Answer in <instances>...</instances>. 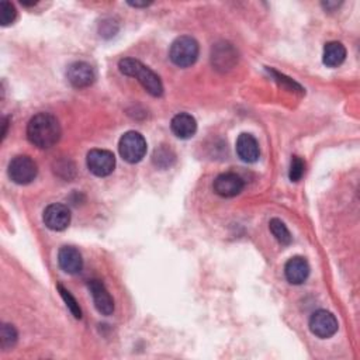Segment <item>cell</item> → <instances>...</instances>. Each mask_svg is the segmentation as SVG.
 I'll list each match as a JSON object with an SVG mask.
<instances>
[{
	"mask_svg": "<svg viewBox=\"0 0 360 360\" xmlns=\"http://www.w3.org/2000/svg\"><path fill=\"white\" fill-rule=\"evenodd\" d=\"M89 290L92 293L96 310L101 316H106V317L112 316L114 311V300L110 296V293L107 292L106 286L103 285L100 280L93 279L89 281Z\"/></svg>",
	"mask_w": 360,
	"mask_h": 360,
	"instance_id": "30bf717a",
	"label": "cell"
},
{
	"mask_svg": "<svg viewBox=\"0 0 360 360\" xmlns=\"http://www.w3.org/2000/svg\"><path fill=\"white\" fill-rule=\"evenodd\" d=\"M346 60V48L338 41H331L324 47L322 61L329 68H337Z\"/></svg>",
	"mask_w": 360,
	"mask_h": 360,
	"instance_id": "e0dca14e",
	"label": "cell"
},
{
	"mask_svg": "<svg viewBox=\"0 0 360 360\" xmlns=\"http://www.w3.org/2000/svg\"><path fill=\"white\" fill-rule=\"evenodd\" d=\"M17 342V331L10 324H2L0 328V345H2L3 350L12 349Z\"/></svg>",
	"mask_w": 360,
	"mask_h": 360,
	"instance_id": "d6986e66",
	"label": "cell"
},
{
	"mask_svg": "<svg viewBox=\"0 0 360 360\" xmlns=\"http://www.w3.org/2000/svg\"><path fill=\"white\" fill-rule=\"evenodd\" d=\"M60 268L68 274L79 273L83 268V259L81 252L73 246H62L58 252Z\"/></svg>",
	"mask_w": 360,
	"mask_h": 360,
	"instance_id": "4fadbf2b",
	"label": "cell"
},
{
	"mask_svg": "<svg viewBox=\"0 0 360 360\" xmlns=\"http://www.w3.org/2000/svg\"><path fill=\"white\" fill-rule=\"evenodd\" d=\"M198 42L193 37H179L176 38L169 51L170 61L180 68L192 66L198 58Z\"/></svg>",
	"mask_w": 360,
	"mask_h": 360,
	"instance_id": "3957f363",
	"label": "cell"
},
{
	"mask_svg": "<svg viewBox=\"0 0 360 360\" xmlns=\"http://www.w3.org/2000/svg\"><path fill=\"white\" fill-rule=\"evenodd\" d=\"M37 164L27 155H18L9 164V177L16 185H29L37 177Z\"/></svg>",
	"mask_w": 360,
	"mask_h": 360,
	"instance_id": "5b68a950",
	"label": "cell"
},
{
	"mask_svg": "<svg viewBox=\"0 0 360 360\" xmlns=\"http://www.w3.org/2000/svg\"><path fill=\"white\" fill-rule=\"evenodd\" d=\"M172 133L180 140H189L197 131V121L189 113H179L170 121Z\"/></svg>",
	"mask_w": 360,
	"mask_h": 360,
	"instance_id": "9a60e30c",
	"label": "cell"
},
{
	"mask_svg": "<svg viewBox=\"0 0 360 360\" xmlns=\"http://www.w3.org/2000/svg\"><path fill=\"white\" fill-rule=\"evenodd\" d=\"M128 5H130V6H134V8H146V6H149V3H138V2H128Z\"/></svg>",
	"mask_w": 360,
	"mask_h": 360,
	"instance_id": "cb8c5ba5",
	"label": "cell"
},
{
	"mask_svg": "<svg viewBox=\"0 0 360 360\" xmlns=\"http://www.w3.org/2000/svg\"><path fill=\"white\" fill-rule=\"evenodd\" d=\"M269 228H270V233L273 234V237L281 244V245H290L292 244V234L290 231L287 229L286 224L283 222L279 218H272L269 222Z\"/></svg>",
	"mask_w": 360,
	"mask_h": 360,
	"instance_id": "ac0fdd59",
	"label": "cell"
},
{
	"mask_svg": "<svg viewBox=\"0 0 360 360\" xmlns=\"http://www.w3.org/2000/svg\"><path fill=\"white\" fill-rule=\"evenodd\" d=\"M244 190V180L237 173H222L214 180V192L225 198L235 197Z\"/></svg>",
	"mask_w": 360,
	"mask_h": 360,
	"instance_id": "8fae6325",
	"label": "cell"
},
{
	"mask_svg": "<svg viewBox=\"0 0 360 360\" xmlns=\"http://www.w3.org/2000/svg\"><path fill=\"white\" fill-rule=\"evenodd\" d=\"M47 228L53 231H64L70 224V210L64 204H49L42 216Z\"/></svg>",
	"mask_w": 360,
	"mask_h": 360,
	"instance_id": "9c48e42d",
	"label": "cell"
},
{
	"mask_svg": "<svg viewBox=\"0 0 360 360\" xmlns=\"http://www.w3.org/2000/svg\"><path fill=\"white\" fill-rule=\"evenodd\" d=\"M66 78L73 88L83 89L93 85L96 73L92 65H89L88 62H73L68 66Z\"/></svg>",
	"mask_w": 360,
	"mask_h": 360,
	"instance_id": "ba28073f",
	"label": "cell"
},
{
	"mask_svg": "<svg viewBox=\"0 0 360 360\" xmlns=\"http://www.w3.org/2000/svg\"><path fill=\"white\" fill-rule=\"evenodd\" d=\"M86 164L94 176L105 177L113 173L116 168V157L113 152L106 149H92L88 153Z\"/></svg>",
	"mask_w": 360,
	"mask_h": 360,
	"instance_id": "8992f818",
	"label": "cell"
},
{
	"mask_svg": "<svg viewBox=\"0 0 360 360\" xmlns=\"http://www.w3.org/2000/svg\"><path fill=\"white\" fill-rule=\"evenodd\" d=\"M338 328V320L326 310H318L310 318V331L321 339H328L335 335Z\"/></svg>",
	"mask_w": 360,
	"mask_h": 360,
	"instance_id": "52a82bcc",
	"label": "cell"
},
{
	"mask_svg": "<svg viewBox=\"0 0 360 360\" xmlns=\"http://www.w3.org/2000/svg\"><path fill=\"white\" fill-rule=\"evenodd\" d=\"M285 274L289 283L292 285H303V283L310 276V265L301 258V256H294L289 259L285 266Z\"/></svg>",
	"mask_w": 360,
	"mask_h": 360,
	"instance_id": "2e32d148",
	"label": "cell"
},
{
	"mask_svg": "<svg viewBox=\"0 0 360 360\" xmlns=\"http://www.w3.org/2000/svg\"><path fill=\"white\" fill-rule=\"evenodd\" d=\"M175 158L176 155L173 153V151L165 146H161L159 149H155V152H153V164L162 169L172 166V164L175 162Z\"/></svg>",
	"mask_w": 360,
	"mask_h": 360,
	"instance_id": "ffe728a7",
	"label": "cell"
},
{
	"mask_svg": "<svg viewBox=\"0 0 360 360\" xmlns=\"http://www.w3.org/2000/svg\"><path fill=\"white\" fill-rule=\"evenodd\" d=\"M118 69L123 75L136 78L151 96L161 97L164 94V85L159 76L138 60L124 58L118 62Z\"/></svg>",
	"mask_w": 360,
	"mask_h": 360,
	"instance_id": "7a4b0ae2",
	"label": "cell"
},
{
	"mask_svg": "<svg viewBox=\"0 0 360 360\" xmlns=\"http://www.w3.org/2000/svg\"><path fill=\"white\" fill-rule=\"evenodd\" d=\"M121 158L128 164H138L146 155V141L137 131L125 133L118 142Z\"/></svg>",
	"mask_w": 360,
	"mask_h": 360,
	"instance_id": "277c9868",
	"label": "cell"
},
{
	"mask_svg": "<svg viewBox=\"0 0 360 360\" xmlns=\"http://www.w3.org/2000/svg\"><path fill=\"white\" fill-rule=\"evenodd\" d=\"M27 138L34 146L40 149L53 148L61 138L60 121L49 113L36 114L29 121Z\"/></svg>",
	"mask_w": 360,
	"mask_h": 360,
	"instance_id": "6da1fadb",
	"label": "cell"
},
{
	"mask_svg": "<svg viewBox=\"0 0 360 360\" xmlns=\"http://www.w3.org/2000/svg\"><path fill=\"white\" fill-rule=\"evenodd\" d=\"M17 17V10L10 2H2L0 3V24L6 27V25H10Z\"/></svg>",
	"mask_w": 360,
	"mask_h": 360,
	"instance_id": "7402d4cb",
	"label": "cell"
},
{
	"mask_svg": "<svg viewBox=\"0 0 360 360\" xmlns=\"http://www.w3.org/2000/svg\"><path fill=\"white\" fill-rule=\"evenodd\" d=\"M58 290H60V293H61V297H62L64 301L66 303V307L69 308V311L72 313V316H73L75 318L81 320V318H82V310H81V307H79L78 301H76V300L73 298V296H72L64 286L58 285Z\"/></svg>",
	"mask_w": 360,
	"mask_h": 360,
	"instance_id": "44dd1931",
	"label": "cell"
},
{
	"mask_svg": "<svg viewBox=\"0 0 360 360\" xmlns=\"http://www.w3.org/2000/svg\"><path fill=\"white\" fill-rule=\"evenodd\" d=\"M237 153L244 162L253 164L261 157L259 142L256 141V138L252 134L244 133L237 140Z\"/></svg>",
	"mask_w": 360,
	"mask_h": 360,
	"instance_id": "5bb4252c",
	"label": "cell"
},
{
	"mask_svg": "<svg viewBox=\"0 0 360 360\" xmlns=\"http://www.w3.org/2000/svg\"><path fill=\"white\" fill-rule=\"evenodd\" d=\"M238 55L235 48L228 42H220L213 47L211 62L218 70H229L237 64Z\"/></svg>",
	"mask_w": 360,
	"mask_h": 360,
	"instance_id": "7c38bea8",
	"label": "cell"
},
{
	"mask_svg": "<svg viewBox=\"0 0 360 360\" xmlns=\"http://www.w3.org/2000/svg\"><path fill=\"white\" fill-rule=\"evenodd\" d=\"M305 172V162L300 157H293L292 165H290V180L292 182H298Z\"/></svg>",
	"mask_w": 360,
	"mask_h": 360,
	"instance_id": "603a6c76",
	"label": "cell"
}]
</instances>
